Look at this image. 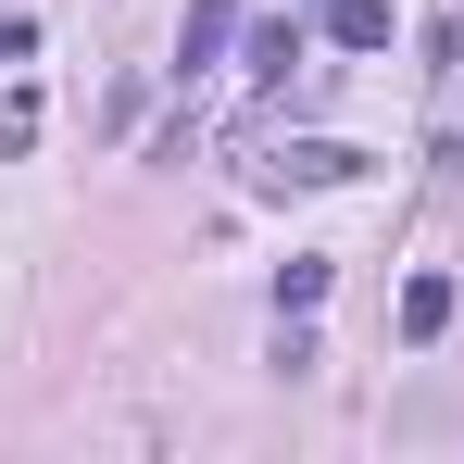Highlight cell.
<instances>
[{
	"label": "cell",
	"instance_id": "277c9868",
	"mask_svg": "<svg viewBox=\"0 0 464 464\" xmlns=\"http://www.w3.org/2000/svg\"><path fill=\"white\" fill-rule=\"evenodd\" d=\"M289 63H302V25H289V13H264V25H251V76L289 88Z\"/></svg>",
	"mask_w": 464,
	"mask_h": 464
},
{
	"label": "cell",
	"instance_id": "52a82bcc",
	"mask_svg": "<svg viewBox=\"0 0 464 464\" xmlns=\"http://www.w3.org/2000/svg\"><path fill=\"white\" fill-rule=\"evenodd\" d=\"M38 126H51V101L38 88H0V151H38Z\"/></svg>",
	"mask_w": 464,
	"mask_h": 464
},
{
	"label": "cell",
	"instance_id": "6da1fadb",
	"mask_svg": "<svg viewBox=\"0 0 464 464\" xmlns=\"http://www.w3.org/2000/svg\"><path fill=\"white\" fill-rule=\"evenodd\" d=\"M427 151L464 163V13L427 25Z\"/></svg>",
	"mask_w": 464,
	"mask_h": 464
},
{
	"label": "cell",
	"instance_id": "5b68a950",
	"mask_svg": "<svg viewBox=\"0 0 464 464\" xmlns=\"http://www.w3.org/2000/svg\"><path fill=\"white\" fill-rule=\"evenodd\" d=\"M326 38L339 51H389V0H326Z\"/></svg>",
	"mask_w": 464,
	"mask_h": 464
},
{
	"label": "cell",
	"instance_id": "7a4b0ae2",
	"mask_svg": "<svg viewBox=\"0 0 464 464\" xmlns=\"http://www.w3.org/2000/svg\"><path fill=\"white\" fill-rule=\"evenodd\" d=\"M377 151H352V139H289V151H264V188H352Z\"/></svg>",
	"mask_w": 464,
	"mask_h": 464
},
{
	"label": "cell",
	"instance_id": "8992f818",
	"mask_svg": "<svg viewBox=\"0 0 464 464\" xmlns=\"http://www.w3.org/2000/svg\"><path fill=\"white\" fill-rule=\"evenodd\" d=\"M440 326H452V276H414L401 289V339H440Z\"/></svg>",
	"mask_w": 464,
	"mask_h": 464
},
{
	"label": "cell",
	"instance_id": "3957f363",
	"mask_svg": "<svg viewBox=\"0 0 464 464\" xmlns=\"http://www.w3.org/2000/svg\"><path fill=\"white\" fill-rule=\"evenodd\" d=\"M227 38H238V0H188V25H176V76H201Z\"/></svg>",
	"mask_w": 464,
	"mask_h": 464
},
{
	"label": "cell",
	"instance_id": "ba28073f",
	"mask_svg": "<svg viewBox=\"0 0 464 464\" xmlns=\"http://www.w3.org/2000/svg\"><path fill=\"white\" fill-rule=\"evenodd\" d=\"M314 302H326V264H314V251H302V264L276 276V314H314Z\"/></svg>",
	"mask_w": 464,
	"mask_h": 464
}]
</instances>
